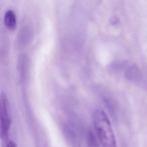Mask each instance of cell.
<instances>
[{
  "mask_svg": "<svg viewBox=\"0 0 147 147\" xmlns=\"http://www.w3.org/2000/svg\"><path fill=\"white\" fill-rule=\"evenodd\" d=\"M87 144L88 147H99V141L92 131H89L87 135Z\"/></svg>",
  "mask_w": 147,
  "mask_h": 147,
  "instance_id": "277c9868",
  "label": "cell"
},
{
  "mask_svg": "<svg viewBox=\"0 0 147 147\" xmlns=\"http://www.w3.org/2000/svg\"><path fill=\"white\" fill-rule=\"evenodd\" d=\"M11 125V118L9 115V103L7 96L2 93L0 96V139H7Z\"/></svg>",
  "mask_w": 147,
  "mask_h": 147,
  "instance_id": "7a4b0ae2",
  "label": "cell"
},
{
  "mask_svg": "<svg viewBox=\"0 0 147 147\" xmlns=\"http://www.w3.org/2000/svg\"><path fill=\"white\" fill-rule=\"evenodd\" d=\"M93 124L97 134V139L102 147H118L116 137L106 112L101 109L96 110L93 115Z\"/></svg>",
  "mask_w": 147,
  "mask_h": 147,
  "instance_id": "6da1fadb",
  "label": "cell"
},
{
  "mask_svg": "<svg viewBox=\"0 0 147 147\" xmlns=\"http://www.w3.org/2000/svg\"><path fill=\"white\" fill-rule=\"evenodd\" d=\"M3 147H16V144H15L12 140H9V141H7V142L5 143Z\"/></svg>",
  "mask_w": 147,
  "mask_h": 147,
  "instance_id": "5b68a950",
  "label": "cell"
},
{
  "mask_svg": "<svg viewBox=\"0 0 147 147\" xmlns=\"http://www.w3.org/2000/svg\"><path fill=\"white\" fill-rule=\"evenodd\" d=\"M4 24L10 30L16 28V14L13 10L8 9L4 14Z\"/></svg>",
  "mask_w": 147,
  "mask_h": 147,
  "instance_id": "3957f363",
  "label": "cell"
}]
</instances>
